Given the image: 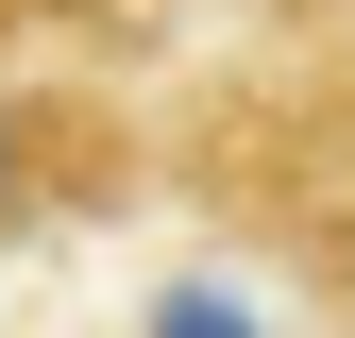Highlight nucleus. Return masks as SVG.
Listing matches in <instances>:
<instances>
[{"label": "nucleus", "instance_id": "nucleus-1", "mask_svg": "<svg viewBox=\"0 0 355 338\" xmlns=\"http://www.w3.org/2000/svg\"><path fill=\"white\" fill-rule=\"evenodd\" d=\"M153 186H187L254 271H288L304 305L355 338V51H254L203 68L153 118Z\"/></svg>", "mask_w": 355, "mask_h": 338}, {"label": "nucleus", "instance_id": "nucleus-2", "mask_svg": "<svg viewBox=\"0 0 355 338\" xmlns=\"http://www.w3.org/2000/svg\"><path fill=\"white\" fill-rule=\"evenodd\" d=\"M136 186H153V118L102 68H17L0 51V254L68 237V220H119Z\"/></svg>", "mask_w": 355, "mask_h": 338}, {"label": "nucleus", "instance_id": "nucleus-3", "mask_svg": "<svg viewBox=\"0 0 355 338\" xmlns=\"http://www.w3.org/2000/svg\"><path fill=\"white\" fill-rule=\"evenodd\" d=\"M254 17H338V0H254Z\"/></svg>", "mask_w": 355, "mask_h": 338}]
</instances>
